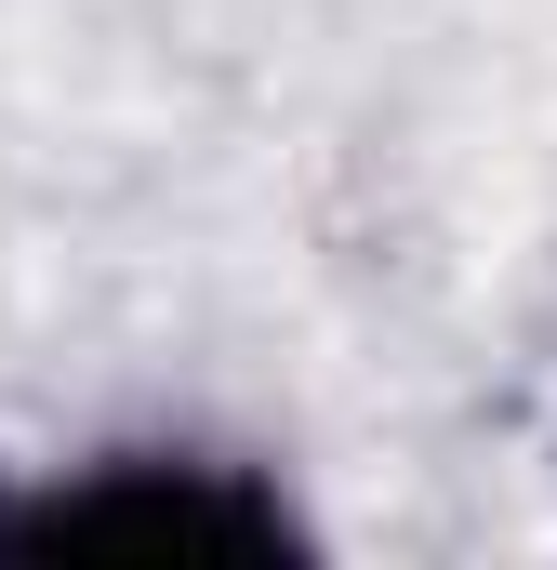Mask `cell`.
Returning a JSON list of instances; mask_svg holds the SVG:
<instances>
[{
  "label": "cell",
  "instance_id": "cell-1",
  "mask_svg": "<svg viewBox=\"0 0 557 570\" xmlns=\"http://www.w3.org/2000/svg\"><path fill=\"white\" fill-rule=\"evenodd\" d=\"M266 544H305L292 504L213 451H107L0 504V558H266Z\"/></svg>",
  "mask_w": 557,
  "mask_h": 570
}]
</instances>
